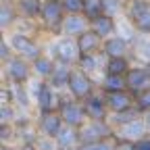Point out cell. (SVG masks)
<instances>
[{
  "instance_id": "cell-1",
  "label": "cell",
  "mask_w": 150,
  "mask_h": 150,
  "mask_svg": "<svg viewBox=\"0 0 150 150\" xmlns=\"http://www.w3.org/2000/svg\"><path fill=\"white\" fill-rule=\"evenodd\" d=\"M125 17L138 33L150 35V0H127Z\"/></svg>"
},
{
  "instance_id": "cell-2",
  "label": "cell",
  "mask_w": 150,
  "mask_h": 150,
  "mask_svg": "<svg viewBox=\"0 0 150 150\" xmlns=\"http://www.w3.org/2000/svg\"><path fill=\"white\" fill-rule=\"evenodd\" d=\"M6 40H8L11 48H13V54L19 56V59H23V61H27V63H35L44 54L42 52V46L38 44L33 38H29V35H23V33L13 31Z\"/></svg>"
},
{
  "instance_id": "cell-3",
  "label": "cell",
  "mask_w": 150,
  "mask_h": 150,
  "mask_svg": "<svg viewBox=\"0 0 150 150\" xmlns=\"http://www.w3.org/2000/svg\"><path fill=\"white\" fill-rule=\"evenodd\" d=\"M67 19V13L63 8V2L61 0H44L42 4V13H40V25L46 29V31H54V33H61L63 29V23Z\"/></svg>"
},
{
  "instance_id": "cell-4",
  "label": "cell",
  "mask_w": 150,
  "mask_h": 150,
  "mask_svg": "<svg viewBox=\"0 0 150 150\" xmlns=\"http://www.w3.org/2000/svg\"><path fill=\"white\" fill-rule=\"evenodd\" d=\"M48 54L56 63L61 65H69V67H77L79 63V48H77V40L75 38H61L59 42L50 44Z\"/></svg>"
},
{
  "instance_id": "cell-5",
  "label": "cell",
  "mask_w": 150,
  "mask_h": 150,
  "mask_svg": "<svg viewBox=\"0 0 150 150\" xmlns=\"http://www.w3.org/2000/svg\"><path fill=\"white\" fill-rule=\"evenodd\" d=\"M59 115L63 117L65 125H67V127H73V129H79V127H83V125L88 123L83 104H81L79 100H75L71 94H69V96H63V98H61Z\"/></svg>"
},
{
  "instance_id": "cell-6",
  "label": "cell",
  "mask_w": 150,
  "mask_h": 150,
  "mask_svg": "<svg viewBox=\"0 0 150 150\" xmlns=\"http://www.w3.org/2000/svg\"><path fill=\"white\" fill-rule=\"evenodd\" d=\"M77 131H79L81 146L83 144H98V142H106V140L115 138V127L108 121H88Z\"/></svg>"
},
{
  "instance_id": "cell-7",
  "label": "cell",
  "mask_w": 150,
  "mask_h": 150,
  "mask_svg": "<svg viewBox=\"0 0 150 150\" xmlns=\"http://www.w3.org/2000/svg\"><path fill=\"white\" fill-rule=\"evenodd\" d=\"M69 94L75 100H88L92 94H96V86H94V79L88 73H83L79 67H73L71 71V79H69Z\"/></svg>"
},
{
  "instance_id": "cell-8",
  "label": "cell",
  "mask_w": 150,
  "mask_h": 150,
  "mask_svg": "<svg viewBox=\"0 0 150 150\" xmlns=\"http://www.w3.org/2000/svg\"><path fill=\"white\" fill-rule=\"evenodd\" d=\"M31 63L23 61V59H19V56H11L8 61H4V75L8 77V81L13 86H23L29 81L31 77Z\"/></svg>"
},
{
  "instance_id": "cell-9",
  "label": "cell",
  "mask_w": 150,
  "mask_h": 150,
  "mask_svg": "<svg viewBox=\"0 0 150 150\" xmlns=\"http://www.w3.org/2000/svg\"><path fill=\"white\" fill-rule=\"evenodd\" d=\"M61 98H63L61 94L56 92L48 81H44V83H42V88H40V92L35 94L33 102H35L38 110H40V115H44V112H59Z\"/></svg>"
},
{
  "instance_id": "cell-10",
  "label": "cell",
  "mask_w": 150,
  "mask_h": 150,
  "mask_svg": "<svg viewBox=\"0 0 150 150\" xmlns=\"http://www.w3.org/2000/svg\"><path fill=\"white\" fill-rule=\"evenodd\" d=\"M148 138V125H146V119L144 115L131 123H125L121 127H115V140H125V142H140Z\"/></svg>"
},
{
  "instance_id": "cell-11",
  "label": "cell",
  "mask_w": 150,
  "mask_h": 150,
  "mask_svg": "<svg viewBox=\"0 0 150 150\" xmlns=\"http://www.w3.org/2000/svg\"><path fill=\"white\" fill-rule=\"evenodd\" d=\"M104 102L108 106L110 115H119V112H125L136 106V94H131L129 90L110 92V94H104Z\"/></svg>"
},
{
  "instance_id": "cell-12",
  "label": "cell",
  "mask_w": 150,
  "mask_h": 150,
  "mask_svg": "<svg viewBox=\"0 0 150 150\" xmlns=\"http://www.w3.org/2000/svg\"><path fill=\"white\" fill-rule=\"evenodd\" d=\"M81 104H83L88 121H108L110 112H108V106L104 102V94H92Z\"/></svg>"
},
{
  "instance_id": "cell-13",
  "label": "cell",
  "mask_w": 150,
  "mask_h": 150,
  "mask_svg": "<svg viewBox=\"0 0 150 150\" xmlns=\"http://www.w3.org/2000/svg\"><path fill=\"white\" fill-rule=\"evenodd\" d=\"M125 81H127V90L131 94H138L148 90L150 88V73L144 65H136V67H131L129 73L125 75Z\"/></svg>"
},
{
  "instance_id": "cell-14",
  "label": "cell",
  "mask_w": 150,
  "mask_h": 150,
  "mask_svg": "<svg viewBox=\"0 0 150 150\" xmlns=\"http://www.w3.org/2000/svg\"><path fill=\"white\" fill-rule=\"evenodd\" d=\"M63 127H65V121H63V117L59 112H44V115H40V119H38L40 134L46 136V138H52V140L63 131Z\"/></svg>"
},
{
  "instance_id": "cell-15",
  "label": "cell",
  "mask_w": 150,
  "mask_h": 150,
  "mask_svg": "<svg viewBox=\"0 0 150 150\" xmlns=\"http://www.w3.org/2000/svg\"><path fill=\"white\" fill-rule=\"evenodd\" d=\"M129 46H131V42H127L125 38L112 35V38H108V40H104L102 54L106 56V59H125L127 52H129Z\"/></svg>"
},
{
  "instance_id": "cell-16",
  "label": "cell",
  "mask_w": 150,
  "mask_h": 150,
  "mask_svg": "<svg viewBox=\"0 0 150 150\" xmlns=\"http://www.w3.org/2000/svg\"><path fill=\"white\" fill-rule=\"evenodd\" d=\"M88 29H90V21H88L83 15H67L61 33L65 38H75V40H77V38L81 33H86Z\"/></svg>"
},
{
  "instance_id": "cell-17",
  "label": "cell",
  "mask_w": 150,
  "mask_h": 150,
  "mask_svg": "<svg viewBox=\"0 0 150 150\" xmlns=\"http://www.w3.org/2000/svg\"><path fill=\"white\" fill-rule=\"evenodd\" d=\"M102 44L104 40L100 35H96L94 31H86L77 38V48H79V54L81 56H88V54H100L102 52Z\"/></svg>"
},
{
  "instance_id": "cell-18",
  "label": "cell",
  "mask_w": 150,
  "mask_h": 150,
  "mask_svg": "<svg viewBox=\"0 0 150 150\" xmlns=\"http://www.w3.org/2000/svg\"><path fill=\"white\" fill-rule=\"evenodd\" d=\"M90 31L100 35L102 40H108V38L117 35V19H112L108 15H102L98 19H94V21H90Z\"/></svg>"
},
{
  "instance_id": "cell-19",
  "label": "cell",
  "mask_w": 150,
  "mask_h": 150,
  "mask_svg": "<svg viewBox=\"0 0 150 150\" xmlns=\"http://www.w3.org/2000/svg\"><path fill=\"white\" fill-rule=\"evenodd\" d=\"M56 150H79L81 142H79V131L73 127H63V131L54 138Z\"/></svg>"
},
{
  "instance_id": "cell-20",
  "label": "cell",
  "mask_w": 150,
  "mask_h": 150,
  "mask_svg": "<svg viewBox=\"0 0 150 150\" xmlns=\"http://www.w3.org/2000/svg\"><path fill=\"white\" fill-rule=\"evenodd\" d=\"M19 19H21V13H19L15 0H2L0 2V27L11 29L17 25Z\"/></svg>"
},
{
  "instance_id": "cell-21",
  "label": "cell",
  "mask_w": 150,
  "mask_h": 150,
  "mask_svg": "<svg viewBox=\"0 0 150 150\" xmlns=\"http://www.w3.org/2000/svg\"><path fill=\"white\" fill-rule=\"evenodd\" d=\"M71 71H73V67L56 63V67H54V71H52V75H50V79H48V83H50L56 92H59V90H69Z\"/></svg>"
},
{
  "instance_id": "cell-22",
  "label": "cell",
  "mask_w": 150,
  "mask_h": 150,
  "mask_svg": "<svg viewBox=\"0 0 150 150\" xmlns=\"http://www.w3.org/2000/svg\"><path fill=\"white\" fill-rule=\"evenodd\" d=\"M54 67H56V61L52 59L50 54H42L40 59H38L35 63H31V69H33V73L40 77L42 81H48L50 79V75H52V71H54Z\"/></svg>"
},
{
  "instance_id": "cell-23",
  "label": "cell",
  "mask_w": 150,
  "mask_h": 150,
  "mask_svg": "<svg viewBox=\"0 0 150 150\" xmlns=\"http://www.w3.org/2000/svg\"><path fill=\"white\" fill-rule=\"evenodd\" d=\"M15 4H17L19 13H21V17L35 21V19H40L44 0H15Z\"/></svg>"
},
{
  "instance_id": "cell-24",
  "label": "cell",
  "mask_w": 150,
  "mask_h": 150,
  "mask_svg": "<svg viewBox=\"0 0 150 150\" xmlns=\"http://www.w3.org/2000/svg\"><path fill=\"white\" fill-rule=\"evenodd\" d=\"M134 46V54L140 61H144V67L150 65V35H136V40L131 42Z\"/></svg>"
},
{
  "instance_id": "cell-25",
  "label": "cell",
  "mask_w": 150,
  "mask_h": 150,
  "mask_svg": "<svg viewBox=\"0 0 150 150\" xmlns=\"http://www.w3.org/2000/svg\"><path fill=\"white\" fill-rule=\"evenodd\" d=\"M100 88H102V94H110V92H123L127 90V81L125 77H121V75H106L100 81Z\"/></svg>"
},
{
  "instance_id": "cell-26",
  "label": "cell",
  "mask_w": 150,
  "mask_h": 150,
  "mask_svg": "<svg viewBox=\"0 0 150 150\" xmlns=\"http://www.w3.org/2000/svg\"><path fill=\"white\" fill-rule=\"evenodd\" d=\"M129 69H131V65L127 61V56L125 59H106V63H104L106 75H121V77H125L129 73Z\"/></svg>"
},
{
  "instance_id": "cell-27",
  "label": "cell",
  "mask_w": 150,
  "mask_h": 150,
  "mask_svg": "<svg viewBox=\"0 0 150 150\" xmlns=\"http://www.w3.org/2000/svg\"><path fill=\"white\" fill-rule=\"evenodd\" d=\"M11 92H13V104L17 108H29V102H31V96H29V90L27 86H11Z\"/></svg>"
},
{
  "instance_id": "cell-28",
  "label": "cell",
  "mask_w": 150,
  "mask_h": 150,
  "mask_svg": "<svg viewBox=\"0 0 150 150\" xmlns=\"http://www.w3.org/2000/svg\"><path fill=\"white\" fill-rule=\"evenodd\" d=\"M102 54V52H100ZM100 54H88V56H79V63H77V67L83 71V73H88L90 77H92V73H96L98 69H100Z\"/></svg>"
},
{
  "instance_id": "cell-29",
  "label": "cell",
  "mask_w": 150,
  "mask_h": 150,
  "mask_svg": "<svg viewBox=\"0 0 150 150\" xmlns=\"http://www.w3.org/2000/svg\"><path fill=\"white\" fill-rule=\"evenodd\" d=\"M104 15V8H102V0H86L83 4V17L88 21H94Z\"/></svg>"
},
{
  "instance_id": "cell-30",
  "label": "cell",
  "mask_w": 150,
  "mask_h": 150,
  "mask_svg": "<svg viewBox=\"0 0 150 150\" xmlns=\"http://www.w3.org/2000/svg\"><path fill=\"white\" fill-rule=\"evenodd\" d=\"M125 0H102V8H104V15L115 19L119 13H125Z\"/></svg>"
},
{
  "instance_id": "cell-31",
  "label": "cell",
  "mask_w": 150,
  "mask_h": 150,
  "mask_svg": "<svg viewBox=\"0 0 150 150\" xmlns=\"http://www.w3.org/2000/svg\"><path fill=\"white\" fill-rule=\"evenodd\" d=\"M63 8L67 15H83V4L86 0H61Z\"/></svg>"
},
{
  "instance_id": "cell-32",
  "label": "cell",
  "mask_w": 150,
  "mask_h": 150,
  "mask_svg": "<svg viewBox=\"0 0 150 150\" xmlns=\"http://www.w3.org/2000/svg\"><path fill=\"white\" fill-rule=\"evenodd\" d=\"M136 106L144 112V115L150 112V88L144 90V92H140L138 96H136Z\"/></svg>"
},
{
  "instance_id": "cell-33",
  "label": "cell",
  "mask_w": 150,
  "mask_h": 150,
  "mask_svg": "<svg viewBox=\"0 0 150 150\" xmlns=\"http://www.w3.org/2000/svg\"><path fill=\"white\" fill-rule=\"evenodd\" d=\"M117 148V140H106V142H98V144H83L79 146V150H115Z\"/></svg>"
},
{
  "instance_id": "cell-34",
  "label": "cell",
  "mask_w": 150,
  "mask_h": 150,
  "mask_svg": "<svg viewBox=\"0 0 150 150\" xmlns=\"http://www.w3.org/2000/svg\"><path fill=\"white\" fill-rule=\"evenodd\" d=\"M115 150H136L134 142H125V140H117V148Z\"/></svg>"
},
{
  "instance_id": "cell-35",
  "label": "cell",
  "mask_w": 150,
  "mask_h": 150,
  "mask_svg": "<svg viewBox=\"0 0 150 150\" xmlns=\"http://www.w3.org/2000/svg\"><path fill=\"white\" fill-rule=\"evenodd\" d=\"M136 150H150V136L140 140V142H136Z\"/></svg>"
},
{
  "instance_id": "cell-36",
  "label": "cell",
  "mask_w": 150,
  "mask_h": 150,
  "mask_svg": "<svg viewBox=\"0 0 150 150\" xmlns=\"http://www.w3.org/2000/svg\"><path fill=\"white\" fill-rule=\"evenodd\" d=\"M17 150H38V148H35V144L31 142V144H21V146H19Z\"/></svg>"
},
{
  "instance_id": "cell-37",
  "label": "cell",
  "mask_w": 150,
  "mask_h": 150,
  "mask_svg": "<svg viewBox=\"0 0 150 150\" xmlns=\"http://www.w3.org/2000/svg\"><path fill=\"white\" fill-rule=\"evenodd\" d=\"M0 150H15L13 146H6V144H2V148H0Z\"/></svg>"
},
{
  "instance_id": "cell-38",
  "label": "cell",
  "mask_w": 150,
  "mask_h": 150,
  "mask_svg": "<svg viewBox=\"0 0 150 150\" xmlns=\"http://www.w3.org/2000/svg\"><path fill=\"white\" fill-rule=\"evenodd\" d=\"M146 69H148V73H150V65H146Z\"/></svg>"
},
{
  "instance_id": "cell-39",
  "label": "cell",
  "mask_w": 150,
  "mask_h": 150,
  "mask_svg": "<svg viewBox=\"0 0 150 150\" xmlns=\"http://www.w3.org/2000/svg\"><path fill=\"white\" fill-rule=\"evenodd\" d=\"M125 2H127V0H125Z\"/></svg>"
}]
</instances>
